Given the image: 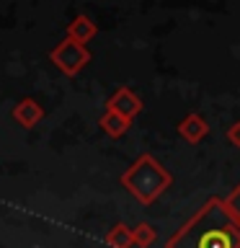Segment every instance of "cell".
Returning a JSON list of instances; mask_svg holds the SVG:
<instances>
[{
    "label": "cell",
    "mask_w": 240,
    "mask_h": 248,
    "mask_svg": "<svg viewBox=\"0 0 240 248\" xmlns=\"http://www.w3.org/2000/svg\"><path fill=\"white\" fill-rule=\"evenodd\" d=\"M106 243H108V248H132V230L121 222L114 225L106 235Z\"/></svg>",
    "instance_id": "cell-9"
},
{
    "label": "cell",
    "mask_w": 240,
    "mask_h": 248,
    "mask_svg": "<svg viewBox=\"0 0 240 248\" xmlns=\"http://www.w3.org/2000/svg\"><path fill=\"white\" fill-rule=\"evenodd\" d=\"M155 240H158V232H155L152 225H137V228H132V246H137V248H150Z\"/></svg>",
    "instance_id": "cell-10"
},
{
    "label": "cell",
    "mask_w": 240,
    "mask_h": 248,
    "mask_svg": "<svg viewBox=\"0 0 240 248\" xmlns=\"http://www.w3.org/2000/svg\"><path fill=\"white\" fill-rule=\"evenodd\" d=\"M101 129H104L108 137H121L124 132L129 129V119H124V116L114 114V111H106L101 116Z\"/></svg>",
    "instance_id": "cell-8"
},
{
    "label": "cell",
    "mask_w": 240,
    "mask_h": 248,
    "mask_svg": "<svg viewBox=\"0 0 240 248\" xmlns=\"http://www.w3.org/2000/svg\"><path fill=\"white\" fill-rule=\"evenodd\" d=\"M49 60L57 65L60 73L77 75V73H80V70L90 62V52H88V46L77 44V42H73V39H65V42H60V44L52 49Z\"/></svg>",
    "instance_id": "cell-3"
},
{
    "label": "cell",
    "mask_w": 240,
    "mask_h": 248,
    "mask_svg": "<svg viewBox=\"0 0 240 248\" xmlns=\"http://www.w3.org/2000/svg\"><path fill=\"white\" fill-rule=\"evenodd\" d=\"M207 132H209V124L204 122V116H199V114H189L181 124H178V135L191 145L201 142V140L207 137Z\"/></svg>",
    "instance_id": "cell-5"
},
{
    "label": "cell",
    "mask_w": 240,
    "mask_h": 248,
    "mask_svg": "<svg viewBox=\"0 0 240 248\" xmlns=\"http://www.w3.org/2000/svg\"><path fill=\"white\" fill-rule=\"evenodd\" d=\"M96 34H98V26H96V21L88 18V16H77V18L67 26V39H73V42L83 44V46Z\"/></svg>",
    "instance_id": "cell-7"
},
{
    "label": "cell",
    "mask_w": 240,
    "mask_h": 248,
    "mask_svg": "<svg viewBox=\"0 0 240 248\" xmlns=\"http://www.w3.org/2000/svg\"><path fill=\"white\" fill-rule=\"evenodd\" d=\"M227 140H230L235 147H240V122H235V124L227 129Z\"/></svg>",
    "instance_id": "cell-12"
},
{
    "label": "cell",
    "mask_w": 240,
    "mask_h": 248,
    "mask_svg": "<svg viewBox=\"0 0 240 248\" xmlns=\"http://www.w3.org/2000/svg\"><path fill=\"white\" fill-rule=\"evenodd\" d=\"M106 106H108L106 111H114V114H119V116H124V119H129V122L142 111V101H139V96L135 91H129V88H119Z\"/></svg>",
    "instance_id": "cell-4"
},
{
    "label": "cell",
    "mask_w": 240,
    "mask_h": 248,
    "mask_svg": "<svg viewBox=\"0 0 240 248\" xmlns=\"http://www.w3.org/2000/svg\"><path fill=\"white\" fill-rule=\"evenodd\" d=\"M42 116H44V111H42V106H39L34 98H23V101H18V104H15V108H13V119L18 122L21 127H26V129L36 127Z\"/></svg>",
    "instance_id": "cell-6"
},
{
    "label": "cell",
    "mask_w": 240,
    "mask_h": 248,
    "mask_svg": "<svg viewBox=\"0 0 240 248\" xmlns=\"http://www.w3.org/2000/svg\"><path fill=\"white\" fill-rule=\"evenodd\" d=\"M222 204H225V209H227V215L238 222V228H240V184L235 186V191H232L227 199H222Z\"/></svg>",
    "instance_id": "cell-11"
},
{
    "label": "cell",
    "mask_w": 240,
    "mask_h": 248,
    "mask_svg": "<svg viewBox=\"0 0 240 248\" xmlns=\"http://www.w3.org/2000/svg\"><path fill=\"white\" fill-rule=\"evenodd\" d=\"M170 184H173V176L152 155H139L127 173H121V186L129 194H135L142 204H152Z\"/></svg>",
    "instance_id": "cell-2"
},
{
    "label": "cell",
    "mask_w": 240,
    "mask_h": 248,
    "mask_svg": "<svg viewBox=\"0 0 240 248\" xmlns=\"http://www.w3.org/2000/svg\"><path fill=\"white\" fill-rule=\"evenodd\" d=\"M165 248H240V228L227 215L222 199H209Z\"/></svg>",
    "instance_id": "cell-1"
}]
</instances>
